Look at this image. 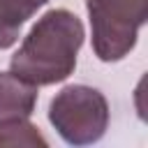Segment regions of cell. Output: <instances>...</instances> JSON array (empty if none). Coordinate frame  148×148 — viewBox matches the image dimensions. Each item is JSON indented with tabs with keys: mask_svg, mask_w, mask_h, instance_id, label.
Listing matches in <instances>:
<instances>
[{
	"mask_svg": "<svg viewBox=\"0 0 148 148\" xmlns=\"http://www.w3.org/2000/svg\"><path fill=\"white\" fill-rule=\"evenodd\" d=\"M49 123L69 146L97 143L109 127V102L92 86H65L49 104Z\"/></svg>",
	"mask_w": 148,
	"mask_h": 148,
	"instance_id": "cell-2",
	"label": "cell"
},
{
	"mask_svg": "<svg viewBox=\"0 0 148 148\" xmlns=\"http://www.w3.org/2000/svg\"><path fill=\"white\" fill-rule=\"evenodd\" d=\"M86 30L69 9H49L23 37L12 56L9 72L32 86H53L76 69Z\"/></svg>",
	"mask_w": 148,
	"mask_h": 148,
	"instance_id": "cell-1",
	"label": "cell"
},
{
	"mask_svg": "<svg viewBox=\"0 0 148 148\" xmlns=\"http://www.w3.org/2000/svg\"><path fill=\"white\" fill-rule=\"evenodd\" d=\"M49 0H0V51L16 44L21 28Z\"/></svg>",
	"mask_w": 148,
	"mask_h": 148,
	"instance_id": "cell-5",
	"label": "cell"
},
{
	"mask_svg": "<svg viewBox=\"0 0 148 148\" xmlns=\"http://www.w3.org/2000/svg\"><path fill=\"white\" fill-rule=\"evenodd\" d=\"M0 146H28V148H46L49 141L42 136L39 127L28 118H7L0 120Z\"/></svg>",
	"mask_w": 148,
	"mask_h": 148,
	"instance_id": "cell-6",
	"label": "cell"
},
{
	"mask_svg": "<svg viewBox=\"0 0 148 148\" xmlns=\"http://www.w3.org/2000/svg\"><path fill=\"white\" fill-rule=\"evenodd\" d=\"M35 106L37 86L14 76L12 72H0V120L30 118Z\"/></svg>",
	"mask_w": 148,
	"mask_h": 148,
	"instance_id": "cell-4",
	"label": "cell"
},
{
	"mask_svg": "<svg viewBox=\"0 0 148 148\" xmlns=\"http://www.w3.org/2000/svg\"><path fill=\"white\" fill-rule=\"evenodd\" d=\"M92 51L102 62H118L136 46L148 21V0H88Z\"/></svg>",
	"mask_w": 148,
	"mask_h": 148,
	"instance_id": "cell-3",
	"label": "cell"
}]
</instances>
